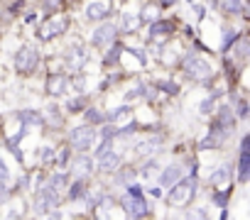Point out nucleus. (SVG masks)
I'll return each mask as SVG.
<instances>
[{"mask_svg": "<svg viewBox=\"0 0 250 220\" xmlns=\"http://www.w3.org/2000/svg\"><path fill=\"white\" fill-rule=\"evenodd\" d=\"M66 91H69V78H66L64 73H54V76L47 78V93H49V95L59 98V95H64Z\"/></svg>", "mask_w": 250, "mask_h": 220, "instance_id": "13", "label": "nucleus"}, {"mask_svg": "<svg viewBox=\"0 0 250 220\" xmlns=\"http://www.w3.org/2000/svg\"><path fill=\"white\" fill-rule=\"evenodd\" d=\"M235 37H238V32H235V27H223V52H228L230 49V44L235 42Z\"/></svg>", "mask_w": 250, "mask_h": 220, "instance_id": "28", "label": "nucleus"}, {"mask_svg": "<svg viewBox=\"0 0 250 220\" xmlns=\"http://www.w3.org/2000/svg\"><path fill=\"white\" fill-rule=\"evenodd\" d=\"M172 32H174V25H172V22L160 20V22H152V25H150V39H155V42H160V39L169 37Z\"/></svg>", "mask_w": 250, "mask_h": 220, "instance_id": "16", "label": "nucleus"}, {"mask_svg": "<svg viewBox=\"0 0 250 220\" xmlns=\"http://www.w3.org/2000/svg\"><path fill=\"white\" fill-rule=\"evenodd\" d=\"M196 193V176H187V179H179L177 183L169 186V203L177 205V208H184L191 203Z\"/></svg>", "mask_w": 250, "mask_h": 220, "instance_id": "2", "label": "nucleus"}, {"mask_svg": "<svg viewBox=\"0 0 250 220\" xmlns=\"http://www.w3.org/2000/svg\"><path fill=\"white\" fill-rule=\"evenodd\" d=\"M230 49H235V56H238L240 61H245V59H248V52H250L248 39H238V42H233V44H230Z\"/></svg>", "mask_w": 250, "mask_h": 220, "instance_id": "26", "label": "nucleus"}, {"mask_svg": "<svg viewBox=\"0 0 250 220\" xmlns=\"http://www.w3.org/2000/svg\"><path fill=\"white\" fill-rule=\"evenodd\" d=\"M18 118L22 120V128H30V125H44V123H42V115L35 113V110H20Z\"/></svg>", "mask_w": 250, "mask_h": 220, "instance_id": "20", "label": "nucleus"}, {"mask_svg": "<svg viewBox=\"0 0 250 220\" xmlns=\"http://www.w3.org/2000/svg\"><path fill=\"white\" fill-rule=\"evenodd\" d=\"M182 166L179 164H169V166H165L162 169V174H160V179H157V183L162 186V188H169L172 183H177L179 179H182Z\"/></svg>", "mask_w": 250, "mask_h": 220, "instance_id": "15", "label": "nucleus"}, {"mask_svg": "<svg viewBox=\"0 0 250 220\" xmlns=\"http://www.w3.org/2000/svg\"><path fill=\"white\" fill-rule=\"evenodd\" d=\"M40 64V54L35 47H20L15 54V71L20 73H32Z\"/></svg>", "mask_w": 250, "mask_h": 220, "instance_id": "5", "label": "nucleus"}, {"mask_svg": "<svg viewBox=\"0 0 250 220\" xmlns=\"http://www.w3.org/2000/svg\"><path fill=\"white\" fill-rule=\"evenodd\" d=\"M66 25H69L66 18H52V20H47V22L37 30V35H40V39H52V37L64 35V32H66Z\"/></svg>", "mask_w": 250, "mask_h": 220, "instance_id": "9", "label": "nucleus"}, {"mask_svg": "<svg viewBox=\"0 0 250 220\" xmlns=\"http://www.w3.org/2000/svg\"><path fill=\"white\" fill-rule=\"evenodd\" d=\"M130 113H133V105H120V108H115V110H110V113H108V120L113 125H118L125 115H130Z\"/></svg>", "mask_w": 250, "mask_h": 220, "instance_id": "23", "label": "nucleus"}, {"mask_svg": "<svg viewBox=\"0 0 250 220\" xmlns=\"http://www.w3.org/2000/svg\"><path fill=\"white\" fill-rule=\"evenodd\" d=\"M162 5L167 8V5H174V0H162Z\"/></svg>", "mask_w": 250, "mask_h": 220, "instance_id": "39", "label": "nucleus"}, {"mask_svg": "<svg viewBox=\"0 0 250 220\" xmlns=\"http://www.w3.org/2000/svg\"><path fill=\"white\" fill-rule=\"evenodd\" d=\"M98 157V169L103 171V174H113L118 166H120V154H115L113 149H105V152H101V154H96Z\"/></svg>", "mask_w": 250, "mask_h": 220, "instance_id": "11", "label": "nucleus"}, {"mask_svg": "<svg viewBox=\"0 0 250 220\" xmlns=\"http://www.w3.org/2000/svg\"><path fill=\"white\" fill-rule=\"evenodd\" d=\"M157 169H160V164H157L155 159H150V162H147V166H145V176H152V174H157Z\"/></svg>", "mask_w": 250, "mask_h": 220, "instance_id": "38", "label": "nucleus"}, {"mask_svg": "<svg viewBox=\"0 0 250 220\" xmlns=\"http://www.w3.org/2000/svg\"><path fill=\"white\" fill-rule=\"evenodd\" d=\"M133 176H135V171L133 169H115L113 171V186H128V181H133Z\"/></svg>", "mask_w": 250, "mask_h": 220, "instance_id": "19", "label": "nucleus"}, {"mask_svg": "<svg viewBox=\"0 0 250 220\" xmlns=\"http://www.w3.org/2000/svg\"><path fill=\"white\" fill-rule=\"evenodd\" d=\"M59 205V191L49 188V186H40L37 193H35V213H47L52 208Z\"/></svg>", "mask_w": 250, "mask_h": 220, "instance_id": "6", "label": "nucleus"}, {"mask_svg": "<svg viewBox=\"0 0 250 220\" xmlns=\"http://www.w3.org/2000/svg\"><path fill=\"white\" fill-rule=\"evenodd\" d=\"M83 98L81 95H76V98H71V100H66V110H69V113H81V110H83Z\"/></svg>", "mask_w": 250, "mask_h": 220, "instance_id": "30", "label": "nucleus"}, {"mask_svg": "<svg viewBox=\"0 0 250 220\" xmlns=\"http://www.w3.org/2000/svg\"><path fill=\"white\" fill-rule=\"evenodd\" d=\"M140 22H143V20H140L138 15L133 18L130 13H125V15H123V20H120V30H123V32H135Z\"/></svg>", "mask_w": 250, "mask_h": 220, "instance_id": "24", "label": "nucleus"}, {"mask_svg": "<svg viewBox=\"0 0 250 220\" xmlns=\"http://www.w3.org/2000/svg\"><path fill=\"white\" fill-rule=\"evenodd\" d=\"M86 191H88L86 179H76V181H74V186L69 188V198H71V201H79V198H83V196H86Z\"/></svg>", "mask_w": 250, "mask_h": 220, "instance_id": "22", "label": "nucleus"}, {"mask_svg": "<svg viewBox=\"0 0 250 220\" xmlns=\"http://www.w3.org/2000/svg\"><path fill=\"white\" fill-rule=\"evenodd\" d=\"M40 159H42V164H52L54 162V149L52 147H42L40 149Z\"/></svg>", "mask_w": 250, "mask_h": 220, "instance_id": "33", "label": "nucleus"}, {"mask_svg": "<svg viewBox=\"0 0 250 220\" xmlns=\"http://www.w3.org/2000/svg\"><path fill=\"white\" fill-rule=\"evenodd\" d=\"M213 100H216V95H211V98H206V100H201V108H199V110H201V113H204V115H208V113H211V110H213Z\"/></svg>", "mask_w": 250, "mask_h": 220, "instance_id": "35", "label": "nucleus"}, {"mask_svg": "<svg viewBox=\"0 0 250 220\" xmlns=\"http://www.w3.org/2000/svg\"><path fill=\"white\" fill-rule=\"evenodd\" d=\"M120 54H123V44H113V49L105 54V66H113L120 61Z\"/></svg>", "mask_w": 250, "mask_h": 220, "instance_id": "29", "label": "nucleus"}, {"mask_svg": "<svg viewBox=\"0 0 250 220\" xmlns=\"http://www.w3.org/2000/svg\"><path fill=\"white\" fill-rule=\"evenodd\" d=\"M59 5H62V0H42L44 10H59Z\"/></svg>", "mask_w": 250, "mask_h": 220, "instance_id": "37", "label": "nucleus"}, {"mask_svg": "<svg viewBox=\"0 0 250 220\" xmlns=\"http://www.w3.org/2000/svg\"><path fill=\"white\" fill-rule=\"evenodd\" d=\"M160 88H162L165 93H172V95H174V93H179V86H177V83H169V81H162V83H160Z\"/></svg>", "mask_w": 250, "mask_h": 220, "instance_id": "36", "label": "nucleus"}, {"mask_svg": "<svg viewBox=\"0 0 250 220\" xmlns=\"http://www.w3.org/2000/svg\"><path fill=\"white\" fill-rule=\"evenodd\" d=\"M71 174H74L76 179H88V176L93 174V162L81 152V157H76V159L71 162Z\"/></svg>", "mask_w": 250, "mask_h": 220, "instance_id": "14", "label": "nucleus"}, {"mask_svg": "<svg viewBox=\"0 0 250 220\" xmlns=\"http://www.w3.org/2000/svg\"><path fill=\"white\" fill-rule=\"evenodd\" d=\"M228 198H230V188H226V186H223V188H216L213 196H211V201H213L216 205H226Z\"/></svg>", "mask_w": 250, "mask_h": 220, "instance_id": "27", "label": "nucleus"}, {"mask_svg": "<svg viewBox=\"0 0 250 220\" xmlns=\"http://www.w3.org/2000/svg\"><path fill=\"white\" fill-rule=\"evenodd\" d=\"M157 149H160V137H155V140H145V142H140L135 152H138L140 157H147V154H155Z\"/></svg>", "mask_w": 250, "mask_h": 220, "instance_id": "21", "label": "nucleus"}, {"mask_svg": "<svg viewBox=\"0 0 250 220\" xmlns=\"http://www.w3.org/2000/svg\"><path fill=\"white\" fill-rule=\"evenodd\" d=\"M238 179L245 183L250 179V137L245 135L240 140V152H238Z\"/></svg>", "mask_w": 250, "mask_h": 220, "instance_id": "8", "label": "nucleus"}, {"mask_svg": "<svg viewBox=\"0 0 250 220\" xmlns=\"http://www.w3.org/2000/svg\"><path fill=\"white\" fill-rule=\"evenodd\" d=\"M230 174H233V166L230 164H221L218 169H213L208 174V183L213 188H223L226 183H230Z\"/></svg>", "mask_w": 250, "mask_h": 220, "instance_id": "12", "label": "nucleus"}, {"mask_svg": "<svg viewBox=\"0 0 250 220\" xmlns=\"http://www.w3.org/2000/svg\"><path fill=\"white\" fill-rule=\"evenodd\" d=\"M140 20H155L157 18V5H145V10L138 15Z\"/></svg>", "mask_w": 250, "mask_h": 220, "instance_id": "32", "label": "nucleus"}, {"mask_svg": "<svg viewBox=\"0 0 250 220\" xmlns=\"http://www.w3.org/2000/svg\"><path fill=\"white\" fill-rule=\"evenodd\" d=\"M213 5L226 13V15H238L243 13V0H213Z\"/></svg>", "mask_w": 250, "mask_h": 220, "instance_id": "17", "label": "nucleus"}, {"mask_svg": "<svg viewBox=\"0 0 250 220\" xmlns=\"http://www.w3.org/2000/svg\"><path fill=\"white\" fill-rule=\"evenodd\" d=\"M120 205H123L125 215H130V218H140V215L147 213V203H145V198H143V188L135 186L133 181H130V186H128V193L120 198Z\"/></svg>", "mask_w": 250, "mask_h": 220, "instance_id": "3", "label": "nucleus"}, {"mask_svg": "<svg viewBox=\"0 0 250 220\" xmlns=\"http://www.w3.org/2000/svg\"><path fill=\"white\" fill-rule=\"evenodd\" d=\"M86 61H88V49L81 47V44H69V49H66V64H69V69L81 71L86 66Z\"/></svg>", "mask_w": 250, "mask_h": 220, "instance_id": "10", "label": "nucleus"}, {"mask_svg": "<svg viewBox=\"0 0 250 220\" xmlns=\"http://www.w3.org/2000/svg\"><path fill=\"white\" fill-rule=\"evenodd\" d=\"M140 95H145V86L143 83H135V88H130L128 93H125V98H128V100H135Z\"/></svg>", "mask_w": 250, "mask_h": 220, "instance_id": "31", "label": "nucleus"}, {"mask_svg": "<svg viewBox=\"0 0 250 220\" xmlns=\"http://www.w3.org/2000/svg\"><path fill=\"white\" fill-rule=\"evenodd\" d=\"M86 15H88V20H105L110 15V8L105 3H88Z\"/></svg>", "mask_w": 250, "mask_h": 220, "instance_id": "18", "label": "nucleus"}, {"mask_svg": "<svg viewBox=\"0 0 250 220\" xmlns=\"http://www.w3.org/2000/svg\"><path fill=\"white\" fill-rule=\"evenodd\" d=\"M66 181H69L66 174H52L44 186H49V188H54V191H62V188H66Z\"/></svg>", "mask_w": 250, "mask_h": 220, "instance_id": "25", "label": "nucleus"}, {"mask_svg": "<svg viewBox=\"0 0 250 220\" xmlns=\"http://www.w3.org/2000/svg\"><path fill=\"white\" fill-rule=\"evenodd\" d=\"M86 118H88L91 123H96V125H101V123H103V115L98 113L96 108H88V110H86Z\"/></svg>", "mask_w": 250, "mask_h": 220, "instance_id": "34", "label": "nucleus"}, {"mask_svg": "<svg viewBox=\"0 0 250 220\" xmlns=\"http://www.w3.org/2000/svg\"><path fill=\"white\" fill-rule=\"evenodd\" d=\"M96 137H98V132H96L91 125H79V128H74L71 135H69V147L76 149V152H88V149L93 147Z\"/></svg>", "mask_w": 250, "mask_h": 220, "instance_id": "4", "label": "nucleus"}, {"mask_svg": "<svg viewBox=\"0 0 250 220\" xmlns=\"http://www.w3.org/2000/svg\"><path fill=\"white\" fill-rule=\"evenodd\" d=\"M115 35H118V25H113V22H103L101 27H96V30H93L91 44H93L96 49H105V47H110V44H113Z\"/></svg>", "mask_w": 250, "mask_h": 220, "instance_id": "7", "label": "nucleus"}, {"mask_svg": "<svg viewBox=\"0 0 250 220\" xmlns=\"http://www.w3.org/2000/svg\"><path fill=\"white\" fill-rule=\"evenodd\" d=\"M182 66H184V73H187L191 81H196V83H206V81L213 76L211 64H208V61H206L199 52H189V54L184 56Z\"/></svg>", "mask_w": 250, "mask_h": 220, "instance_id": "1", "label": "nucleus"}]
</instances>
